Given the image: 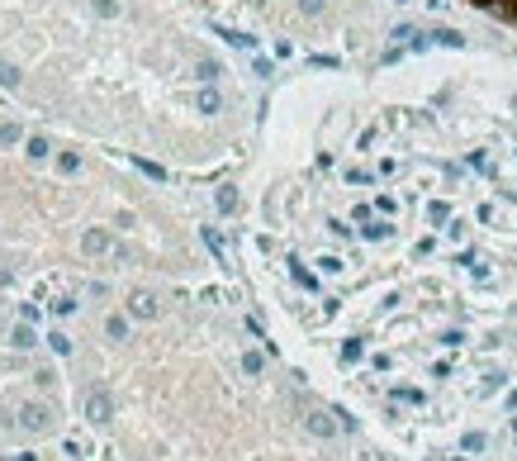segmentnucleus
I'll return each instance as SVG.
<instances>
[{"label":"nucleus","mask_w":517,"mask_h":461,"mask_svg":"<svg viewBox=\"0 0 517 461\" xmlns=\"http://www.w3.org/2000/svg\"><path fill=\"white\" fill-rule=\"evenodd\" d=\"M91 418H95V423L110 418V395H105V390H95V395H91Z\"/></svg>","instance_id":"nucleus-1"},{"label":"nucleus","mask_w":517,"mask_h":461,"mask_svg":"<svg viewBox=\"0 0 517 461\" xmlns=\"http://www.w3.org/2000/svg\"><path fill=\"white\" fill-rule=\"evenodd\" d=\"M133 314H138V318H152V314H157L152 295H133Z\"/></svg>","instance_id":"nucleus-2"},{"label":"nucleus","mask_w":517,"mask_h":461,"mask_svg":"<svg viewBox=\"0 0 517 461\" xmlns=\"http://www.w3.org/2000/svg\"><path fill=\"white\" fill-rule=\"evenodd\" d=\"M47 423V413L38 409V404H29V409H24V428H43Z\"/></svg>","instance_id":"nucleus-3"},{"label":"nucleus","mask_w":517,"mask_h":461,"mask_svg":"<svg viewBox=\"0 0 517 461\" xmlns=\"http://www.w3.org/2000/svg\"><path fill=\"white\" fill-rule=\"evenodd\" d=\"M309 428H314L318 438H332V418H323V413H314V418H309Z\"/></svg>","instance_id":"nucleus-4"}]
</instances>
